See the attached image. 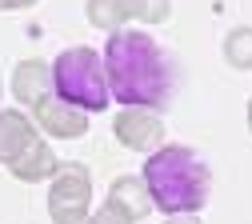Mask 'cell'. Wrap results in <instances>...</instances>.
<instances>
[{
  "mask_svg": "<svg viewBox=\"0 0 252 224\" xmlns=\"http://www.w3.org/2000/svg\"><path fill=\"white\" fill-rule=\"evenodd\" d=\"M104 76L108 96L124 108H160L172 92V68L148 32L136 28H116L104 44Z\"/></svg>",
  "mask_w": 252,
  "mask_h": 224,
  "instance_id": "obj_1",
  "label": "cell"
},
{
  "mask_svg": "<svg viewBox=\"0 0 252 224\" xmlns=\"http://www.w3.org/2000/svg\"><path fill=\"white\" fill-rule=\"evenodd\" d=\"M152 208H160L168 216L180 212H200L212 188V172L208 164L184 144H164L148 156V164L140 172Z\"/></svg>",
  "mask_w": 252,
  "mask_h": 224,
  "instance_id": "obj_2",
  "label": "cell"
},
{
  "mask_svg": "<svg viewBox=\"0 0 252 224\" xmlns=\"http://www.w3.org/2000/svg\"><path fill=\"white\" fill-rule=\"evenodd\" d=\"M52 88L60 100H68L80 112H104L108 108V76L96 48H64L52 64Z\"/></svg>",
  "mask_w": 252,
  "mask_h": 224,
  "instance_id": "obj_3",
  "label": "cell"
},
{
  "mask_svg": "<svg viewBox=\"0 0 252 224\" xmlns=\"http://www.w3.org/2000/svg\"><path fill=\"white\" fill-rule=\"evenodd\" d=\"M92 204V176L84 164H60L48 188V216L52 224H84Z\"/></svg>",
  "mask_w": 252,
  "mask_h": 224,
  "instance_id": "obj_4",
  "label": "cell"
},
{
  "mask_svg": "<svg viewBox=\"0 0 252 224\" xmlns=\"http://www.w3.org/2000/svg\"><path fill=\"white\" fill-rule=\"evenodd\" d=\"M88 24L116 32L128 20H144V24H164L172 16V0H88Z\"/></svg>",
  "mask_w": 252,
  "mask_h": 224,
  "instance_id": "obj_5",
  "label": "cell"
},
{
  "mask_svg": "<svg viewBox=\"0 0 252 224\" xmlns=\"http://www.w3.org/2000/svg\"><path fill=\"white\" fill-rule=\"evenodd\" d=\"M112 132H116V140L124 148L152 152L156 144H164V120L156 116V112H144V108H124L112 120Z\"/></svg>",
  "mask_w": 252,
  "mask_h": 224,
  "instance_id": "obj_6",
  "label": "cell"
},
{
  "mask_svg": "<svg viewBox=\"0 0 252 224\" xmlns=\"http://www.w3.org/2000/svg\"><path fill=\"white\" fill-rule=\"evenodd\" d=\"M32 116H36V124L44 128V132L56 136V140H72V136H84L88 132V112L72 108L68 100H60L56 92H48L44 100L32 104Z\"/></svg>",
  "mask_w": 252,
  "mask_h": 224,
  "instance_id": "obj_7",
  "label": "cell"
},
{
  "mask_svg": "<svg viewBox=\"0 0 252 224\" xmlns=\"http://www.w3.org/2000/svg\"><path fill=\"white\" fill-rule=\"evenodd\" d=\"M36 140H40V132L24 112H16V108L4 112L0 108V164H16Z\"/></svg>",
  "mask_w": 252,
  "mask_h": 224,
  "instance_id": "obj_8",
  "label": "cell"
},
{
  "mask_svg": "<svg viewBox=\"0 0 252 224\" xmlns=\"http://www.w3.org/2000/svg\"><path fill=\"white\" fill-rule=\"evenodd\" d=\"M48 88H52V68H48L44 60H20L16 64V72H12V96H16L20 104L32 108L36 100L48 96Z\"/></svg>",
  "mask_w": 252,
  "mask_h": 224,
  "instance_id": "obj_9",
  "label": "cell"
},
{
  "mask_svg": "<svg viewBox=\"0 0 252 224\" xmlns=\"http://www.w3.org/2000/svg\"><path fill=\"white\" fill-rule=\"evenodd\" d=\"M60 168V160L52 156V148L44 144V140H36L32 148H28L16 164H8V172L16 176V180H24V184H36V180H52V172Z\"/></svg>",
  "mask_w": 252,
  "mask_h": 224,
  "instance_id": "obj_10",
  "label": "cell"
},
{
  "mask_svg": "<svg viewBox=\"0 0 252 224\" xmlns=\"http://www.w3.org/2000/svg\"><path fill=\"white\" fill-rule=\"evenodd\" d=\"M108 196H112L116 204H124L136 220H144V216L152 212L148 188H144V180H140V176H116V180H112V188H108Z\"/></svg>",
  "mask_w": 252,
  "mask_h": 224,
  "instance_id": "obj_11",
  "label": "cell"
},
{
  "mask_svg": "<svg viewBox=\"0 0 252 224\" xmlns=\"http://www.w3.org/2000/svg\"><path fill=\"white\" fill-rule=\"evenodd\" d=\"M224 60L232 68H252V28H232L224 40Z\"/></svg>",
  "mask_w": 252,
  "mask_h": 224,
  "instance_id": "obj_12",
  "label": "cell"
},
{
  "mask_svg": "<svg viewBox=\"0 0 252 224\" xmlns=\"http://www.w3.org/2000/svg\"><path fill=\"white\" fill-rule=\"evenodd\" d=\"M84 224H136V216L124 208V204H116V200L108 196V200H104V208H100L96 216H88Z\"/></svg>",
  "mask_w": 252,
  "mask_h": 224,
  "instance_id": "obj_13",
  "label": "cell"
},
{
  "mask_svg": "<svg viewBox=\"0 0 252 224\" xmlns=\"http://www.w3.org/2000/svg\"><path fill=\"white\" fill-rule=\"evenodd\" d=\"M164 224H204V220H200L196 212H180V216H168Z\"/></svg>",
  "mask_w": 252,
  "mask_h": 224,
  "instance_id": "obj_14",
  "label": "cell"
},
{
  "mask_svg": "<svg viewBox=\"0 0 252 224\" xmlns=\"http://www.w3.org/2000/svg\"><path fill=\"white\" fill-rule=\"evenodd\" d=\"M28 4H36V0H0V8H28Z\"/></svg>",
  "mask_w": 252,
  "mask_h": 224,
  "instance_id": "obj_15",
  "label": "cell"
},
{
  "mask_svg": "<svg viewBox=\"0 0 252 224\" xmlns=\"http://www.w3.org/2000/svg\"><path fill=\"white\" fill-rule=\"evenodd\" d=\"M248 132H252V100H248Z\"/></svg>",
  "mask_w": 252,
  "mask_h": 224,
  "instance_id": "obj_16",
  "label": "cell"
}]
</instances>
